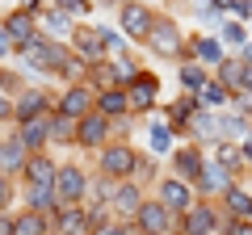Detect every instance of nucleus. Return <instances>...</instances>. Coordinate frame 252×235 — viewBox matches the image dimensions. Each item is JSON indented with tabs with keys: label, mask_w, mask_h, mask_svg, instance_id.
I'll return each instance as SVG.
<instances>
[{
	"label": "nucleus",
	"mask_w": 252,
	"mask_h": 235,
	"mask_svg": "<svg viewBox=\"0 0 252 235\" xmlns=\"http://www.w3.org/2000/svg\"><path fill=\"white\" fill-rule=\"evenodd\" d=\"M152 147L156 151H168L172 147V130L168 126H152Z\"/></svg>",
	"instance_id": "36"
},
{
	"label": "nucleus",
	"mask_w": 252,
	"mask_h": 235,
	"mask_svg": "<svg viewBox=\"0 0 252 235\" xmlns=\"http://www.w3.org/2000/svg\"><path fill=\"white\" fill-rule=\"evenodd\" d=\"M231 185H235V172L219 168V164H206V168H202V176L193 181V193H198L202 202H210L215 193H227Z\"/></svg>",
	"instance_id": "14"
},
{
	"label": "nucleus",
	"mask_w": 252,
	"mask_h": 235,
	"mask_svg": "<svg viewBox=\"0 0 252 235\" xmlns=\"http://www.w3.org/2000/svg\"><path fill=\"white\" fill-rule=\"evenodd\" d=\"M26 160H30V151H26V143H21L17 135L0 143V172H4V176L21 172V168H26Z\"/></svg>",
	"instance_id": "21"
},
{
	"label": "nucleus",
	"mask_w": 252,
	"mask_h": 235,
	"mask_svg": "<svg viewBox=\"0 0 252 235\" xmlns=\"http://www.w3.org/2000/svg\"><path fill=\"white\" fill-rule=\"evenodd\" d=\"M172 164H177V176H181V181H189V185L198 181L202 168H206V160H202V147H193V143L181 147V151L172 155Z\"/></svg>",
	"instance_id": "20"
},
{
	"label": "nucleus",
	"mask_w": 252,
	"mask_h": 235,
	"mask_svg": "<svg viewBox=\"0 0 252 235\" xmlns=\"http://www.w3.org/2000/svg\"><path fill=\"white\" fill-rule=\"evenodd\" d=\"M93 109H97V92L84 88V84H72V88L59 97L55 114H63V118H72V122H80V118H89Z\"/></svg>",
	"instance_id": "10"
},
{
	"label": "nucleus",
	"mask_w": 252,
	"mask_h": 235,
	"mask_svg": "<svg viewBox=\"0 0 252 235\" xmlns=\"http://www.w3.org/2000/svg\"><path fill=\"white\" fill-rule=\"evenodd\" d=\"M0 26L9 29V38H13V51H26L30 42H38V13H26V9H17V13H9V17L0 21Z\"/></svg>",
	"instance_id": "12"
},
{
	"label": "nucleus",
	"mask_w": 252,
	"mask_h": 235,
	"mask_svg": "<svg viewBox=\"0 0 252 235\" xmlns=\"http://www.w3.org/2000/svg\"><path fill=\"white\" fill-rule=\"evenodd\" d=\"M51 139L55 143H76V122L63 114H51Z\"/></svg>",
	"instance_id": "31"
},
{
	"label": "nucleus",
	"mask_w": 252,
	"mask_h": 235,
	"mask_svg": "<svg viewBox=\"0 0 252 235\" xmlns=\"http://www.w3.org/2000/svg\"><path fill=\"white\" fill-rule=\"evenodd\" d=\"M244 63L252 67V42H244Z\"/></svg>",
	"instance_id": "48"
},
{
	"label": "nucleus",
	"mask_w": 252,
	"mask_h": 235,
	"mask_svg": "<svg viewBox=\"0 0 252 235\" xmlns=\"http://www.w3.org/2000/svg\"><path fill=\"white\" fill-rule=\"evenodd\" d=\"M13 235H51V218L21 210V214H13Z\"/></svg>",
	"instance_id": "25"
},
{
	"label": "nucleus",
	"mask_w": 252,
	"mask_h": 235,
	"mask_svg": "<svg viewBox=\"0 0 252 235\" xmlns=\"http://www.w3.org/2000/svg\"><path fill=\"white\" fill-rule=\"evenodd\" d=\"M42 26L51 29V34H67V29H72V21L63 17L59 9H51V13H46V17H42Z\"/></svg>",
	"instance_id": "34"
},
{
	"label": "nucleus",
	"mask_w": 252,
	"mask_h": 235,
	"mask_svg": "<svg viewBox=\"0 0 252 235\" xmlns=\"http://www.w3.org/2000/svg\"><path fill=\"white\" fill-rule=\"evenodd\" d=\"M9 206H13V176L0 172V210H9Z\"/></svg>",
	"instance_id": "39"
},
{
	"label": "nucleus",
	"mask_w": 252,
	"mask_h": 235,
	"mask_svg": "<svg viewBox=\"0 0 252 235\" xmlns=\"http://www.w3.org/2000/svg\"><path fill=\"white\" fill-rule=\"evenodd\" d=\"M223 38H227L231 46H244V42H248V38H244V26H240V21H227V26H223Z\"/></svg>",
	"instance_id": "38"
},
{
	"label": "nucleus",
	"mask_w": 252,
	"mask_h": 235,
	"mask_svg": "<svg viewBox=\"0 0 252 235\" xmlns=\"http://www.w3.org/2000/svg\"><path fill=\"white\" fill-rule=\"evenodd\" d=\"M46 109H51V92H42V88H21L17 101H13V114H17V122L46 118Z\"/></svg>",
	"instance_id": "15"
},
{
	"label": "nucleus",
	"mask_w": 252,
	"mask_h": 235,
	"mask_svg": "<svg viewBox=\"0 0 252 235\" xmlns=\"http://www.w3.org/2000/svg\"><path fill=\"white\" fill-rule=\"evenodd\" d=\"M147 46H152V55H160V59H181V55H185L181 26L172 17H160V13H156L152 29H147Z\"/></svg>",
	"instance_id": "1"
},
{
	"label": "nucleus",
	"mask_w": 252,
	"mask_h": 235,
	"mask_svg": "<svg viewBox=\"0 0 252 235\" xmlns=\"http://www.w3.org/2000/svg\"><path fill=\"white\" fill-rule=\"evenodd\" d=\"M240 155H244V160H252V135H248V139L240 143Z\"/></svg>",
	"instance_id": "46"
},
{
	"label": "nucleus",
	"mask_w": 252,
	"mask_h": 235,
	"mask_svg": "<svg viewBox=\"0 0 252 235\" xmlns=\"http://www.w3.org/2000/svg\"><path fill=\"white\" fill-rule=\"evenodd\" d=\"M215 164H219V168H227V172H240V168H244V155H240V147H231V143H219Z\"/></svg>",
	"instance_id": "32"
},
{
	"label": "nucleus",
	"mask_w": 252,
	"mask_h": 235,
	"mask_svg": "<svg viewBox=\"0 0 252 235\" xmlns=\"http://www.w3.org/2000/svg\"><path fill=\"white\" fill-rule=\"evenodd\" d=\"M4 118H13V101L0 92V122H4Z\"/></svg>",
	"instance_id": "44"
},
{
	"label": "nucleus",
	"mask_w": 252,
	"mask_h": 235,
	"mask_svg": "<svg viewBox=\"0 0 252 235\" xmlns=\"http://www.w3.org/2000/svg\"><path fill=\"white\" fill-rule=\"evenodd\" d=\"M130 223H135L139 235H172V231H177V214H168L160 202H143Z\"/></svg>",
	"instance_id": "6"
},
{
	"label": "nucleus",
	"mask_w": 252,
	"mask_h": 235,
	"mask_svg": "<svg viewBox=\"0 0 252 235\" xmlns=\"http://www.w3.org/2000/svg\"><path fill=\"white\" fill-rule=\"evenodd\" d=\"M118 21H122V34H126V38H135V42H147V29H152L156 13H152V4H143V0H130V4H122Z\"/></svg>",
	"instance_id": "8"
},
{
	"label": "nucleus",
	"mask_w": 252,
	"mask_h": 235,
	"mask_svg": "<svg viewBox=\"0 0 252 235\" xmlns=\"http://www.w3.org/2000/svg\"><path fill=\"white\" fill-rule=\"evenodd\" d=\"M101 46H105V51H109V46H122V38H118L114 29H101Z\"/></svg>",
	"instance_id": "41"
},
{
	"label": "nucleus",
	"mask_w": 252,
	"mask_h": 235,
	"mask_svg": "<svg viewBox=\"0 0 252 235\" xmlns=\"http://www.w3.org/2000/svg\"><path fill=\"white\" fill-rule=\"evenodd\" d=\"M189 51L198 55L202 63H223V42H215V38H189Z\"/></svg>",
	"instance_id": "28"
},
{
	"label": "nucleus",
	"mask_w": 252,
	"mask_h": 235,
	"mask_svg": "<svg viewBox=\"0 0 252 235\" xmlns=\"http://www.w3.org/2000/svg\"><path fill=\"white\" fill-rule=\"evenodd\" d=\"M219 235H252V223H248V218H227Z\"/></svg>",
	"instance_id": "37"
},
{
	"label": "nucleus",
	"mask_w": 252,
	"mask_h": 235,
	"mask_svg": "<svg viewBox=\"0 0 252 235\" xmlns=\"http://www.w3.org/2000/svg\"><path fill=\"white\" fill-rule=\"evenodd\" d=\"M21 9H26V13H38V0H21Z\"/></svg>",
	"instance_id": "47"
},
{
	"label": "nucleus",
	"mask_w": 252,
	"mask_h": 235,
	"mask_svg": "<svg viewBox=\"0 0 252 235\" xmlns=\"http://www.w3.org/2000/svg\"><path fill=\"white\" fill-rule=\"evenodd\" d=\"M156 92H160V80L152 72H135V80L126 84V105H130V114H152Z\"/></svg>",
	"instance_id": "9"
},
{
	"label": "nucleus",
	"mask_w": 252,
	"mask_h": 235,
	"mask_svg": "<svg viewBox=\"0 0 252 235\" xmlns=\"http://www.w3.org/2000/svg\"><path fill=\"white\" fill-rule=\"evenodd\" d=\"M219 84H223L231 97L240 88H248V63H244V59H223V63H219Z\"/></svg>",
	"instance_id": "22"
},
{
	"label": "nucleus",
	"mask_w": 252,
	"mask_h": 235,
	"mask_svg": "<svg viewBox=\"0 0 252 235\" xmlns=\"http://www.w3.org/2000/svg\"><path fill=\"white\" fill-rule=\"evenodd\" d=\"M59 193H55V185H30L26 189V210H34V214H59Z\"/></svg>",
	"instance_id": "17"
},
{
	"label": "nucleus",
	"mask_w": 252,
	"mask_h": 235,
	"mask_svg": "<svg viewBox=\"0 0 252 235\" xmlns=\"http://www.w3.org/2000/svg\"><path fill=\"white\" fill-rule=\"evenodd\" d=\"M0 235H13V214L9 210H0Z\"/></svg>",
	"instance_id": "43"
},
{
	"label": "nucleus",
	"mask_w": 252,
	"mask_h": 235,
	"mask_svg": "<svg viewBox=\"0 0 252 235\" xmlns=\"http://www.w3.org/2000/svg\"><path fill=\"white\" fill-rule=\"evenodd\" d=\"M177 80H181V88H185V92H202L210 76H206V67H202V63H185L177 72Z\"/></svg>",
	"instance_id": "29"
},
{
	"label": "nucleus",
	"mask_w": 252,
	"mask_h": 235,
	"mask_svg": "<svg viewBox=\"0 0 252 235\" xmlns=\"http://www.w3.org/2000/svg\"><path fill=\"white\" fill-rule=\"evenodd\" d=\"M0 92H21V76L4 72V76H0Z\"/></svg>",
	"instance_id": "40"
},
{
	"label": "nucleus",
	"mask_w": 252,
	"mask_h": 235,
	"mask_svg": "<svg viewBox=\"0 0 252 235\" xmlns=\"http://www.w3.org/2000/svg\"><path fill=\"white\" fill-rule=\"evenodd\" d=\"M126 4H130V0H126Z\"/></svg>",
	"instance_id": "51"
},
{
	"label": "nucleus",
	"mask_w": 252,
	"mask_h": 235,
	"mask_svg": "<svg viewBox=\"0 0 252 235\" xmlns=\"http://www.w3.org/2000/svg\"><path fill=\"white\" fill-rule=\"evenodd\" d=\"M21 172H26V185H55V176H59V168H55V160H51L46 151L30 155Z\"/></svg>",
	"instance_id": "19"
},
{
	"label": "nucleus",
	"mask_w": 252,
	"mask_h": 235,
	"mask_svg": "<svg viewBox=\"0 0 252 235\" xmlns=\"http://www.w3.org/2000/svg\"><path fill=\"white\" fill-rule=\"evenodd\" d=\"M55 193H59L63 206H84V198H89V172L80 164H63L59 176H55Z\"/></svg>",
	"instance_id": "4"
},
{
	"label": "nucleus",
	"mask_w": 252,
	"mask_h": 235,
	"mask_svg": "<svg viewBox=\"0 0 252 235\" xmlns=\"http://www.w3.org/2000/svg\"><path fill=\"white\" fill-rule=\"evenodd\" d=\"M223 223L227 218L219 214V206H210V202L198 198V206H189L185 214L177 218V235H219Z\"/></svg>",
	"instance_id": "2"
},
{
	"label": "nucleus",
	"mask_w": 252,
	"mask_h": 235,
	"mask_svg": "<svg viewBox=\"0 0 252 235\" xmlns=\"http://www.w3.org/2000/svg\"><path fill=\"white\" fill-rule=\"evenodd\" d=\"M198 105L202 109H219V105H231V92L223 88L219 80H206V88L198 92Z\"/></svg>",
	"instance_id": "30"
},
{
	"label": "nucleus",
	"mask_w": 252,
	"mask_h": 235,
	"mask_svg": "<svg viewBox=\"0 0 252 235\" xmlns=\"http://www.w3.org/2000/svg\"><path fill=\"white\" fill-rule=\"evenodd\" d=\"M89 9H93V0H59V13H63L67 21L80 17V13H89Z\"/></svg>",
	"instance_id": "35"
},
{
	"label": "nucleus",
	"mask_w": 252,
	"mask_h": 235,
	"mask_svg": "<svg viewBox=\"0 0 252 235\" xmlns=\"http://www.w3.org/2000/svg\"><path fill=\"white\" fill-rule=\"evenodd\" d=\"M9 51H13V38H9V29L0 26V59H4V55H9Z\"/></svg>",
	"instance_id": "42"
},
{
	"label": "nucleus",
	"mask_w": 252,
	"mask_h": 235,
	"mask_svg": "<svg viewBox=\"0 0 252 235\" xmlns=\"http://www.w3.org/2000/svg\"><path fill=\"white\" fill-rule=\"evenodd\" d=\"M17 139L26 143L30 155H38L46 143H51V114H46V118H34V122H21V135H17Z\"/></svg>",
	"instance_id": "18"
},
{
	"label": "nucleus",
	"mask_w": 252,
	"mask_h": 235,
	"mask_svg": "<svg viewBox=\"0 0 252 235\" xmlns=\"http://www.w3.org/2000/svg\"><path fill=\"white\" fill-rule=\"evenodd\" d=\"M109 130H114V122H109V118H101L97 109H93L89 118H80V122H76V147H105Z\"/></svg>",
	"instance_id": "13"
},
{
	"label": "nucleus",
	"mask_w": 252,
	"mask_h": 235,
	"mask_svg": "<svg viewBox=\"0 0 252 235\" xmlns=\"http://www.w3.org/2000/svg\"><path fill=\"white\" fill-rule=\"evenodd\" d=\"M231 9H235V17H248V13H252V4H248V0H235Z\"/></svg>",
	"instance_id": "45"
},
{
	"label": "nucleus",
	"mask_w": 252,
	"mask_h": 235,
	"mask_svg": "<svg viewBox=\"0 0 252 235\" xmlns=\"http://www.w3.org/2000/svg\"><path fill=\"white\" fill-rule=\"evenodd\" d=\"M210 4H219V13H223V9H231L235 0H210Z\"/></svg>",
	"instance_id": "49"
},
{
	"label": "nucleus",
	"mask_w": 252,
	"mask_h": 235,
	"mask_svg": "<svg viewBox=\"0 0 252 235\" xmlns=\"http://www.w3.org/2000/svg\"><path fill=\"white\" fill-rule=\"evenodd\" d=\"M223 206H227V218H248L252 223V193L244 189V185H231V189L223 193Z\"/></svg>",
	"instance_id": "24"
},
{
	"label": "nucleus",
	"mask_w": 252,
	"mask_h": 235,
	"mask_svg": "<svg viewBox=\"0 0 252 235\" xmlns=\"http://www.w3.org/2000/svg\"><path fill=\"white\" fill-rule=\"evenodd\" d=\"M135 168H139V155L130 143L101 147V176L105 181H135Z\"/></svg>",
	"instance_id": "3"
},
{
	"label": "nucleus",
	"mask_w": 252,
	"mask_h": 235,
	"mask_svg": "<svg viewBox=\"0 0 252 235\" xmlns=\"http://www.w3.org/2000/svg\"><path fill=\"white\" fill-rule=\"evenodd\" d=\"M72 55L76 59H84V63H101V55H105V46H101V29H72Z\"/></svg>",
	"instance_id": "16"
},
{
	"label": "nucleus",
	"mask_w": 252,
	"mask_h": 235,
	"mask_svg": "<svg viewBox=\"0 0 252 235\" xmlns=\"http://www.w3.org/2000/svg\"><path fill=\"white\" fill-rule=\"evenodd\" d=\"M51 235H59V231H51Z\"/></svg>",
	"instance_id": "50"
},
{
	"label": "nucleus",
	"mask_w": 252,
	"mask_h": 235,
	"mask_svg": "<svg viewBox=\"0 0 252 235\" xmlns=\"http://www.w3.org/2000/svg\"><path fill=\"white\" fill-rule=\"evenodd\" d=\"M97 114L101 118H126L130 114V105H126V88H109V92H97Z\"/></svg>",
	"instance_id": "23"
},
{
	"label": "nucleus",
	"mask_w": 252,
	"mask_h": 235,
	"mask_svg": "<svg viewBox=\"0 0 252 235\" xmlns=\"http://www.w3.org/2000/svg\"><path fill=\"white\" fill-rule=\"evenodd\" d=\"M156 202H160L168 214L181 218L189 206H198V193H193L189 181H181V176H164V181H160V198H156Z\"/></svg>",
	"instance_id": "5"
},
{
	"label": "nucleus",
	"mask_w": 252,
	"mask_h": 235,
	"mask_svg": "<svg viewBox=\"0 0 252 235\" xmlns=\"http://www.w3.org/2000/svg\"><path fill=\"white\" fill-rule=\"evenodd\" d=\"M51 231H59V235H93L97 223H93L89 206H59V214L51 218Z\"/></svg>",
	"instance_id": "7"
},
{
	"label": "nucleus",
	"mask_w": 252,
	"mask_h": 235,
	"mask_svg": "<svg viewBox=\"0 0 252 235\" xmlns=\"http://www.w3.org/2000/svg\"><path fill=\"white\" fill-rule=\"evenodd\" d=\"M89 80H93V88H97V92H109V88H122V84H118V63H114V59H101V63H93Z\"/></svg>",
	"instance_id": "26"
},
{
	"label": "nucleus",
	"mask_w": 252,
	"mask_h": 235,
	"mask_svg": "<svg viewBox=\"0 0 252 235\" xmlns=\"http://www.w3.org/2000/svg\"><path fill=\"white\" fill-rule=\"evenodd\" d=\"M143 189H139L135 181H118L114 185V198H109V214L122 218V223H130V218L139 214V206H143Z\"/></svg>",
	"instance_id": "11"
},
{
	"label": "nucleus",
	"mask_w": 252,
	"mask_h": 235,
	"mask_svg": "<svg viewBox=\"0 0 252 235\" xmlns=\"http://www.w3.org/2000/svg\"><path fill=\"white\" fill-rule=\"evenodd\" d=\"M198 109H202V105H198V97H193V92H185V97H177V101H172V109H168V122H172V126H189Z\"/></svg>",
	"instance_id": "27"
},
{
	"label": "nucleus",
	"mask_w": 252,
	"mask_h": 235,
	"mask_svg": "<svg viewBox=\"0 0 252 235\" xmlns=\"http://www.w3.org/2000/svg\"><path fill=\"white\" fill-rule=\"evenodd\" d=\"M93 235H139V231H135V223H122V218H105V223H101Z\"/></svg>",
	"instance_id": "33"
}]
</instances>
